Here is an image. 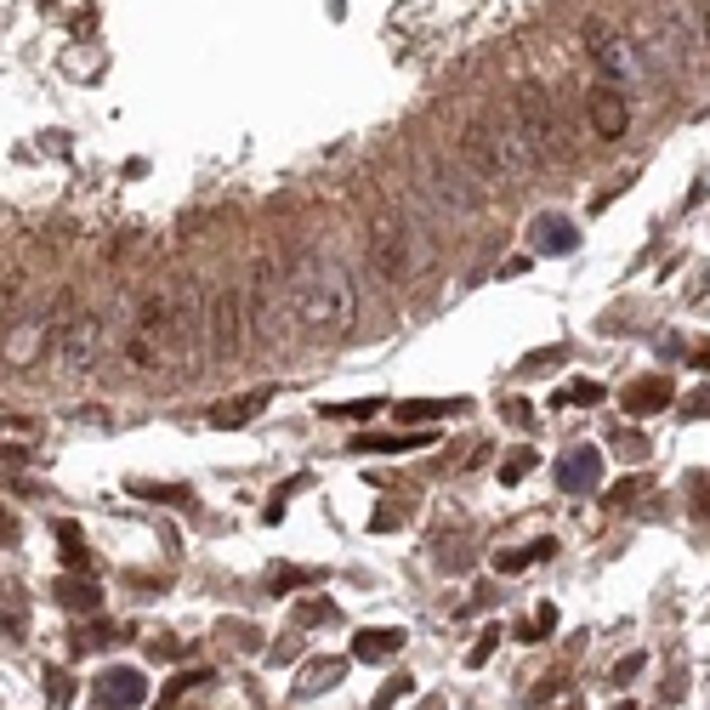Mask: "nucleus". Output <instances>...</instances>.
Instances as JSON below:
<instances>
[{
	"label": "nucleus",
	"mask_w": 710,
	"mask_h": 710,
	"mask_svg": "<svg viewBox=\"0 0 710 710\" xmlns=\"http://www.w3.org/2000/svg\"><path fill=\"white\" fill-rule=\"evenodd\" d=\"M199 358H205V284L182 273L142 296L137 324L125 336V364L142 375H165L171 364L199 370Z\"/></svg>",
	"instance_id": "f257e3e1"
},
{
	"label": "nucleus",
	"mask_w": 710,
	"mask_h": 710,
	"mask_svg": "<svg viewBox=\"0 0 710 710\" xmlns=\"http://www.w3.org/2000/svg\"><path fill=\"white\" fill-rule=\"evenodd\" d=\"M284 284H290V307H296V324L307 336L336 341L353 330L358 319V284L353 273L319 250H296L290 267H284Z\"/></svg>",
	"instance_id": "f03ea898"
},
{
	"label": "nucleus",
	"mask_w": 710,
	"mask_h": 710,
	"mask_svg": "<svg viewBox=\"0 0 710 710\" xmlns=\"http://www.w3.org/2000/svg\"><path fill=\"white\" fill-rule=\"evenodd\" d=\"M461 160L478 182H495V188H523L534 177V154L523 142V125H517L512 103L478 108L461 125Z\"/></svg>",
	"instance_id": "7ed1b4c3"
},
{
	"label": "nucleus",
	"mask_w": 710,
	"mask_h": 710,
	"mask_svg": "<svg viewBox=\"0 0 710 710\" xmlns=\"http://www.w3.org/2000/svg\"><path fill=\"white\" fill-rule=\"evenodd\" d=\"M432 256H438V245H432V228L415 216V199L409 205H381L370 216V267L392 290L421 284Z\"/></svg>",
	"instance_id": "20e7f679"
},
{
	"label": "nucleus",
	"mask_w": 710,
	"mask_h": 710,
	"mask_svg": "<svg viewBox=\"0 0 710 710\" xmlns=\"http://www.w3.org/2000/svg\"><path fill=\"white\" fill-rule=\"evenodd\" d=\"M512 114L523 125V142H529L534 165H568L580 154V137H574V125H568L563 103H557V91L529 80V86H517L512 97Z\"/></svg>",
	"instance_id": "39448f33"
},
{
	"label": "nucleus",
	"mask_w": 710,
	"mask_h": 710,
	"mask_svg": "<svg viewBox=\"0 0 710 710\" xmlns=\"http://www.w3.org/2000/svg\"><path fill=\"white\" fill-rule=\"evenodd\" d=\"M74 307H80V296L74 290H57L52 307H29V313H18V319L6 324V336H0V364L6 370H35L40 358L57 347V336H63V324L74 319Z\"/></svg>",
	"instance_id": "423d86ee"
},
{
	"label": "nucleus",
	"mask_w": 710,
	"mask_h": 710,
	"mask_svg": "<svg viewBox=\"0 0 710 710\" xmlns=\"http://www.w3.org/2000/svg\"><path fill=\"white\" fill-rule=\"evenodd\" d=\"M245 330L250 341H267V347H284L296 336V307H290V284H284V262H256L245 284Z\"/></svg>",
	"instance_id": "0eeeda50"
},
{
	"label": "nucleus",
	"mask_w": 710,
	"mask_h": 710,
	"mask_svg": "<svg viewBox=\"0 0 710 710\" xmlns=\"http://www.w3.org/2000/svg\"><path fill=\"white\" fill-rule=\"evenodd\" d=\"M120 313H125V296L114 307H74V319L63 324V336H57V364H63V375H91L103 364Z\"/></svg>",
	"instance_id": "6e6552de"
},
{
	"label": "nucleus",
	"mask_w": 710,
	"mask_h": 710,
	"mask_svg": "<svg viewBox=\"0 0 710 710\" xmlns=\"http://www.w3.org/2000/svg\"><path fill=\"white\" fill-rule=\"evenodd\" d=\"M586 52L608 86H648L654 80V63L642 52V40L608 29V23H586Z\"/></svg>",
	"instance_id": "1a4fd4ad"
},
{
	"label": "nucleus",
	"mask_w": 710,
	"mask_h": 710,
	"mask_svg": "<svg viewBox=\"0 0 710 710\" xmlns=\"http://www.w3.org/2000/svg\"><path fill=\"white\" fill-rule=\"evenodd\" d=\"M426 194H432L438 216H455V222H472V216L483 211L478 177L466 171L461 154H444V148H432V154H426Z\"/></svg>",
	"instance_id": "9d476101"
},
{
	"label": "nucleus",
	"mask_w": 710,
	"mask_h": 710,
	"mask_svg": "<svg viewBox=\"0 0 710 710\" xmlns=\"http://www.w3.org/2000/svg\"><path fill=\"white\" fill-rule=\"evenodd\" d=\"M245 296H239V284H211L205 290V358L216 364H233V358L245 353Z\"/></svg>",
	"instance_id": "9b49d317"
},
{
	"label": "nucleus",
	"mask_w": 710,
	"mask_h": 710,
	"mask_svg": "<svg viewBox=\"0 0 710 710\" xmlns=\"http://www.w3.org/2000/svg\"><path fill=\"white\" fill-rule=\"evenodd\" d=\"M586 120H591V137L597 142H620L625 131H631V97H625L620 86L597 80V86L586 91Z\"/></svg>",
	"instance_id": "f8f14e48"
},
{
	"label": "nucleus",
	"mask_w": 710,
	"mask_h": 710,
	"mask_svg": "<svg viewBox=\"0 0 710 710\" xmlns=\"http://www.w3.org/2000/svg\"><path fill=\"white\" fill-rule=\"evenodd\" d=\"M91 699H97V710H142L148 705V676L137 665H114L91 682Z\"/></svg>",
	"instance_id": "ddd939ff"
},
{
	"label": "nucleus",
	"mask_w": 710,
	"mask_h": 710,
	"mask_svg": "<svg viewBox=\"0 0 710 710\" xmlns=\"http://www.w3.org/2000/svg\"><path fill=\"white\" fill-rule=\"evenodd\" d=\"M551 478H557V489H568V495H591V489L603 483V449H568Z\"/></svg>",
	"instance_id": "4468645a"
},
{
	"label": "nucleus",
	"mask_w": 710,
	"mask_h": 710,
	"mask_svg": "<svg viewBox=\"0 0 710 710\" xmlns=\"http://www.w3.org/2000/svg\"><path fill=\"white\" fill-rule=\"evenodd\" d=\"M625 409H631L637 421L671 409V375H642V381H631V387H625Z\"/></svg>",
	"instance_id": "2eb2a0df"
},
{
	"label": "nucleus",
	"mask_w": 710,
	"mask_h": 710,
	"mask_svg": "<svg viewBox=\"0 0 710 710\" xmlns=\"http://www.w3.org/2000/svg\"><path fill=\"white\" fill-rule=\"evenodd\" d=\"M267 404H273V387H256V392H245V398L216 404V409H211V426H245V421H256Z\"/></svg>",
	"instance_id": "dca6fc26"
},
{
	"label": "nucleus",
	"mask_w": 710,
	"mask_h": 710,
	"mask_svg": "<svg viewBox=\"0 0 710 710\" xmlns=\"http://www.w3.org/2000/svg\"><path fill=\"white\" fill-rule=\"evenodd\" d=\"M574 245H580V233L568 228L563 216H540V222H534V250H540V256H568Z\"/></svg>",
	"instance_id": "f3484780"
},
{
	"label": "nucleus",
	"mask_w": 710,
	"mask_h": 710,
	"mask_svg": "<svg viewBox=\"0 0 710 710\" xmlns=\"http://www.w3.org/2000/svg\"><path fill=\"white\" fill-rule=\"evenodd\" d=\"M398 648H404V631H364V637H353V659H358V665H387Z\"/></svg>",
	"instance_id": "a211bd4d"
},
{
	"label": "nucleus",
	"mask_w": 710,
	"mask_h": 710,
	"mask_svg": "<svg viewBox=\"0 0 710 710\" xmlns=\"http://www.w3.org/2000/svg\"><path fill=\"white\" fill-rule=\"evenodd\" d=\"M455 409H466V398H415V404H398L392 415L404 426H426V421H444V415H455Z\"/></svg>",
	"instance_id": "6ab92c4d"
},
{
	"label": "nucleus",
	"mask_w": 710,
	"mask_h": 710,
	"mask_svg": "<svg viewBox=\"0 0 710 710\" xmlns=\"http://www.w3.org/2000/svg\"><path fill=\"white\" fill-rule=\"evenodd\" d=\"M57 603L63 608H91V614H97V608H103V591H97V580H57Z\"/></svg>",
	"instance_id": "aec40b11"
},
{
	"label": "nucleus",
	"mask_w": 710,
	"mask_h": 710,
	"mask_svg": "<svg viewBox=\"0 0 710 710\" xmlns=\"http://www.w3.org/2000/svg\"><path fill=\"white\" fill-rule=\"evenodd\" d=\"M426 444H432V432H409V438H375V432H364L353 444V455H364V449L370 455H398V449H426Z\"/></svg>",
	"instance_id": "412c9836"
},
{
	"label": "nucleus",
	"mask_w": 710,
	"mask_h": 710,
	"mask_svg": "<svg viewBox=\"0 0 710 710\" xmlns=\"http://www.w3.org/2000/svg\"><path fill=\"white\" fill-rule=\"evenodd\" d=\"M341 671H347V659H313V665L302 671V699H307V693L336 688V682H341Z\"/></svg>",
	"instance_id": "4be33fe9"
},
{
	"label": "nucleus",
	"mask_w": 710,
	"mask_h": 710,
	"mask_svg": "<svg viewBox=\"0 0 710 710\" xmlns=\"http://www.w3.org/2000/svg\"><path fill=\"white\" fill-rule=\"evenodd\" d=\"M540 557H551V540H529V546H517V551H500L495 568L500 574H523V568L540 563Z\"/></svg>",
	"instance_id": "5701e85b"
},
{
	"label": "nucleus",
	"mask_w": 710,
	"mask_h": 710,
	"mask_svg": "<svg viewBox=\"0 0 710 710\" xmlns=\"http://www.w3.org/2000/svg\"><path fill=\"white\" fill-rule=\"evenodd\" d=\"M568 404H603V387H597V381H568V387L551 398V409H568Z\"/></svg>",
	"instance_id": "b1692460"
},
{
	"label": "nucleus",
	"mask_w": 710,
	"mask_h": 710,
	"mask_svg": "<svg viewBox=\"0 0 710 710\" xmlns=\"http://www.w3.org/2000/svg\"><path fill=\"white\" fill-rule=\"evenodd\" d=\"M205 682H211V671H182V676H171V682H165V693H160V705H177L182 693L205 688Z\"/></svg>",
	"instance_id": "393cba45"
},
{
	"label": "nucleus",
	"mask_w": 710,
	"mask_h": 710,
	"mask_svg": "<svg viewBox=\"0 0 710 710\" xmlns=\"http://www.w3.org/2000/svg\"><path fill=\"white\" fill-rule=\"evenodd\" d=\"M551 631H557V608H551V603H540V614H534L529 625H517V637H523V642H546Z\"/></svg>",
	"instance_id": "a878e982"
},
{
	"label": "nucleus",
	"mask_w": 710,
	"mask_h": 710,
	"mask_svg": "<svg viewBox=\"0 0 710 710\" xmlns=\"http://www.w3.org/2000/svg\"><path fill=\"white\" fill-rule=\"evenodd\" d=\"M131 495H148V500H160V506H182L188 489H177V483H131Z\"/></svg>",
	"instance_id": "bb28decb"
},
{
	"label": "nucleus",
	"mask_w": 710,
	"mask_h": 710,
	"mask_svg": "<svg viewBox=\"0 0 710 710\" xmlns=\"http://www.w3.org/2000/svg\"><path fill=\"white\" fill-rule=\"evenodd\" d=\"M296 620H302V625H336V620H341V608H336V603H324V597H313V603L296 608Z\"/></svg>",
	"instance_id": "cd10ccee"
},
{
	"label": "nucleus",
	"mask_w": 710,
	"mask_h": 710,
	"mask_svg": "<svg viewBox=\"0 0 710 710\" xmlns=\"http://www.w3.org/2000/svg\"><path fill=\"white\" fill-rule=\"evenodd\" d=\"M324 574L319 568H279V574H273V591H290V586H319Z\"/></svg>",
	"instance_id": "c85d7f7f"
},
{
	"label": "nucleus",
	"mask_w": 710,
	"mask_h": 710,
	"mask_svg": "<svg viewBox=\"0 0 710 710\" xmlns=\"http://www.w3.org/2000/svg\"><path fill=\"white\" fill-rule=\"evenodd\" d=\"M375 409H387V404H381V398H364V404H330L324 415H330V421H364Z\"/></svg>",
	"instance_id": "c756f323"
},
{
	"label": "nucleus",
	"mask_w": 710,
	"mask_h": 710,
	"mask_svg": "<svg viewBox=\"0 0 710 710\" xmlns=\"http://www.w3.org/2000/svg\"><path fill=\"white\" fill-rule=\"evenodd\" d=\"M534 472V449H512V461L500 466V483H523Z\"/></svg>",
	"instance_id": "7c9ffc66"
},
{
	"label": "nucleus",
	"mask_w": 710,
	"mask_h": 710,
	"mask_svg": "<svg viewBox=\"0 0 710 710\" xmlns=\"http://www.w3.org/2000/svg\"><path fill=\"white\" fill-rule=\"evenodd\" d=\"M40 682H46V693H52V710H69V699H74V682H69V676H63V671H46Z\"/></svg>",
	"instance_id": "2f4dec72"
},
{
	"label": "nucleus",
	"mask_w": 710,
	"mask_h": 710,
	"mask_svg": "<svg viewBox=\"0 0 710 710\" xmlns=\"http://www.w3.org/2000/svg\"><path fill=\"white\" fill-rule=\"evenodd\" d=\"M57 540H63V557H69L74 568L86 563V546H80V529H74V523H63V529H57Z\"/></svg>",
	"instance_id": "473e14b6"
},
{
	"label": "nucleus",
	"mask_w": 710,
	"mask_h": 710,
	"mask_svg": "<svg viewBox=\"0 0 710 710\" xmlns=\"http://www.w3.org/2000/svg\"><path fill=\"white\" fill-rule=\"evenodd\" d=\"M409 688H415V682H409V676H392L387 688L375 693V710H387V705H398V699H404V693H409Z\"/></svg>",
	"instance_id": "72a5a7b5"
},
{
	"label": "nucleus",
	"mask_w": 710,
	"mask_h": 710,
	"mask_svg": "<svg viewBox=\"0 0 710 710\" xmlns=\"http://www.w3.org/2000/svg\"><path fill=\"white\" fill-rule=\"evenodd\" d=\"M642 665H648L642 654H625L620 665H614V688H631V676H642Z\"/></svg>",
	"instance_id": "f704fd0d"
},
{
	"label": "nucleus",
	"mask_w": 710,
	"mask_h": 710,
	"mask_svg": "<svg viewBox=\"0 0 710 710\" xmlns=\"http://www.w3.org/2000/svg\"><path fill=\"white\" fill-rule=\"evenodd\" d=\"M495 642H500V631H483V637L472 642V654H466V665H483V659L495 654Z\"/></svg>",
	"instance_id": "c9c22d12"
},
{
	"label": "nucleus",
	"mask_w": 710,
	"mask_h": 710,
	"mask_svg": "<svg viewBox=\"0 0 710 710\" xmlns=\"http://www.w3.org/2000/svg\"><path fill=\"white\" fill-rule=\"evenodd\" d=\"M614 449H625V461H642V455H648V444L631 438V432H614Z\"/></svg>",
	"instance_id": "e433bc0d"
},
{
	"label": "nucleus",
	"mask_w": 710,
	"mask_h": 710,
	"mask_svg": "<svg viewBox=\"0 0 710 710\" xmlns=\"http://www.w3.org/2000/svg\"><path fill=\"white\" fill-rule=\"evenodd\" d=\"M637 495H642V478H625V483H614V506H637Z\"/></svg>",
	"instance_id": "4c0bfd02"
},
{
	"label": "nucleus",
	"mask_w": 710,
	"mask_h": 710,
	"mask_svg": "<svg viewBox=\"0 0 710 710\" xmlns=\"http://www.w3.org/2000/svg\"><path fill=\"white\" fill-rule=\"evenodd\" d=\"M23 290V273H12V279L0 284V319H6V307H12V296Z\"/></svg>",
	"instance_id": "58836bf2"
},
{
	"label": "nucleus",
	"mask_w": 710,
	"mask_h": 710,
	"mask_svg": "<svg viewBox=\"0 0 710 710\" xmlns=\"http://www.w3.org/2000/svg\"><path fill=\"white\" fill-rule=\"evenodd\" d=\"M506 421H512V426H529L534 415H529V404H523V398H512V404H506Z\"/></svg>",
	"instance_id": "ea45409f"
},
{
	"label": "nucleus",
	"mask_w": 710,
	"mask_h": 710,
	"mask_svg": "<svg viewBox=\"0 0 710 710\" xmlns=\"http://www.w3.org/2000/svg\"><path fill=\"white\" fill-rule=\"evenodd\" d=\"M517 273H529V256H512V262L500 267V279H517Z\"/></svg>",
	"instance_id": "a19ab883"
},
{
	"label": "nucleus",
	"mask_w": 710,
	"mask_h": 710,
	"mask_svg": "<svg viewBox=\"0 0 710 710\" xmlns=\"http://www.w3.org/2000/svg\"><path fill=\"white\" fill-rule=\"evenodd\" d=\"M705 409H710V392H693V398H688V409H682V415H705Z\"/></svg>",
	"instance_id": "79ce46f5"
},
{
	"label": "nucleus",
	"mask_w": 710,
	"mask_h": 710,
	"mask_svg": "<svg viewBox=\"0 0 710 710\" xmlns=\"http://www.w3.org/2000/svg\"><path fill=\"white\" fill-rule=\"evenodd\" d=\"M0 461H6V466H23V449H12V444H0Z\"/></svg>",
	"instance_id": "37998d69"
},
{
	"label": "nucleus",
	"mask_w": 710,
	"mask_h": 710,
	"mask_svg": "<svg viewBox=\"0 0 710 710\" xmlns=\"http://www.w3.org/2000/svg\"><path fill=\"white\" fill-rule=\"evenodd\" d=\"M693 364H699V370H710V341L699 347V353H693Z\"/></svg>",
	"instance_id": "c03bdc74"
},
{
	"label": "nucleus",
	"mask_w": 710,
	"mask_h": 710,
	"mask_svg": "<svg viewBox=\"0 0 710 710\" xmlns=\"http://www.w3.org/2000/svg\"><path fill=\"white\" fill-rule=\"evenodd\" d=\"M421 710H444V693H432V699H421Z\"/></svg>",
	"instance_id": "a18cd8bd"
},
{
	"label": "nucleus",
	"mask_w": 710,
	"mask_h": 710,
	"mask_svg": "<svg viewBox=\"0 0 710 710\" xmlns=\"http://www.w3.org/2000/svg\"><path fill=\"white\" fill-rule=\"evenodd\" d=\"M705 35H710V6H705Z\"/></svg>",
	"instance_id": "49530a36"
},
{
	"label": "nucleus",
	"mask_w": 710,
	"mask_h": 710,
	"mask_svg": "<svg viewBox=\"0 0 710 710\" xmlns=\"http://www.w3.org/2000/svg\"><path fill=\"white\" fill-rule=\"evenodd\" d=\"M620 710H637V705H620Z\"/></svg>",
	"instance_id": "de8ad7c7"
}]
</instances>
